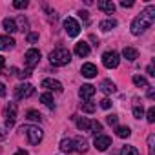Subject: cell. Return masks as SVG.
Here are the masks:
<instances>
[{"label":"cell","instance_id":"6da1fadb","mask_svg":"<svg viewBox=\"0 0 155 155\" xmlns=\"http://www.w3.org/2000/svg\"><path fill=\"white\" fill-rule=\"evenodd\" d=\"M153 22H155V6H148L139 17L133 18V22H131V33L133 35H142Z\"/></svg>","mask_w":155,"mask_h":155},{"label":"cell","instance_id":"ffe728a7","mask_svg":"<svg viewBox=\"0 0 155 155\" xmlns=\"http://www.w3.org/2000/svg\"><path fill=\"white\" fill-rule=\"evenodd\" d=\"M99 28H101L102 31H110V29L117 28V20H113V18H106V20H102V22L99 24Z\"/></svg>","mask_w":155,"mask_h":155},{"label":"cell","instance_id":"ba28073f","mask_svg":"<svg viewBox=\"0 0 155 155\" xmlns=\"http://www.w3.org/2000/svg\"><path fill=\"white\" fill-rule=\"evenodd\" d=\"M64 29H66V33H68L69 37H77V35L81 33L79 22H77L75 18H71V17H68V18L64 20Z\"/></svg>","mask_w":155,"mask_h":155},{"label":"cell","instance_id":"8992f818","mask_svg":"<svg viewBox=\"0 0 155 155\" xmlns=\"http://www.w3.org/2000/svg\"><path fill=\"white\" fill-rule=\"evenodd\" d=\"M119 62H120V58H119V53H117V51H106V53L102 55V64H104L108 69L117 68Z\"/></svg>","mask_w":155,"mask_h":155},{"label":"cell","instance_id":"ab89813d","mask_svg":"<svg viewBox=\"0 0 155 155\" xmlns=\"http://www.w3.org/2000/svg\"><path fill=\"white\" fill-rule=\"evenodd\" d=\"M133 4H135V2H131V0H128V2H126V0H122V2H120V6H122V8H131Z\"/></svg>","mask_w":155,"mask_h":155},{"label":"cell","instance_id":"4dcf8cb0","mask_svg":"<svg viewBox=\"0 0 155 155\" xmlns=\"http://www.w3.org/2000/svg\"><path fill=\"white\" fill-rule=\"evenodd\" d=\"M13 8H17V9L28 8V0H15V2H13Z\"/></svg>","mask_w":155,"mask_h":155},{"label":"cell","instance_id":"74e56055","mask_svg":"<svg viewBox=\"0 0 155 155\" xmlns=\"http://www.w3.org/2000/svg\"><path fill=\"white\" fill-rule=\"evenodd\" d=\"M106 120H108V124L115 126V124H117V115H108V117H106Z\"/></svg>","mask_w":155,"mask_h":155},{"label":"cell","instance_id":"9c48e42d","mask_svg":"<svg viewBox=\"0 0 155 155\" xmlns=\"http://www.w3.org/2000/svg\"><path fill=\"white\" fill-rule=\"evenodd\" d=\"M93 144H95V148H97L99 151H104V150H108V148L111 146V139H110L108 135H104V133H99V135L95 137Z\"/></svg>","mask_w":155,"mask_h":155},{"label":"cell","instance_id":"f35d334b","mask_svg":"<svg viewBox=\"0 0 155 155\" xmlns=\"http://www.w3.org/2000/svg\"><path fill=\"white\" fill-rule=\"evenodd\" d=\"M91 130H93V131H101V130H102L101 122H97V120H95V122H91Z\"/></svg>","mask_w":155,"mask_h":155},{"label":"cell","instance_id":"cb8c5ba5","mask_svg":"<svg viewBox=\"0 0 155 155\" xmlns=\"http://www.w3.org/2000/svg\"><path fill=\"white\" fill-rule=\"evenodd\" d=\"M15 24H17V31H28V28H29V24H28V20L20 15V17H17V20H15Z\"/></svg>","mask_w":155,"mask_h":155},{"label":"cell","instance_id":"f6af8a7d","mask_svg":"<svg viewBox=\"0 0 155 155\" xmlns=\"http://www.w3.org/2000/svg\"><path fill=\"white\" fill-rule=\"evenodd\" d=\"M148 97H150V99H153V97H155V91H153V90H151V88H150V90H148Z\"/></svg>","mask_w":155,"mask_h":155},{"label":"cell","instance_id":"d6986e66","mask_svg":"<svg viewBox=\"0 0 155 155\" xmlns=\"http://www.w3.org/2000/svg\"><path fill=\"white\" fill-rule=\"evenodd\" d=\"M101 88H102V91H104V93H115V91H117L115 82H111L110 79H104V81H102V84H101Z\"/></svg>","mask_w":155,"mask_h":155},{"label":"cell","instance_id":"d4e9b609","mask_svg":"<svg viewBox=\"0 0 155 155\" xmlns=\"http://www.w3.org/2000/svg\"><path fill=\"white\" fill-rule=\"evenodd\" d=\"M60 150H62L64 153L73 151V140H71V139H62V140H60Z\"/></svg>","mask_w":155,"mask_h":155},{"label":"cell","instance_id":"2e32d148","mask_svg":"<svg viewBox=\"0 0 155 155\" xmlns=\"http://www.w3.org/2000/svg\"><path fill=\"white\" fill-rule=\"evenodd\" d=\"M73 119H75V124L81 131H90L91 130V120H88L84 117H73Z\"/></svg>","mask_w":155,"mask_h":155},{"label":"cell","instance_id":"ee69618b","mask_svg":"<svg viewBox=\"0 0 155 155\" xmlns=\"http://www.w3.org/2000/svg\"><path fill=\"white\" fill-rule=\"evenodd\" d=\"M13 155H29V153H28V151H24V150H18V151H15Z\"/></svg>","mask_w":155,"mask_h":155},{"label":"cell","instance_id":"9a60e30c","mask_svg":"<svg viewBox=\"0 0 155 155\" xmlns=\"http://www.w3.org/2000/svg\"><path fill=\"white\" fill-rule=\"evenodd\" d=\"M13 48H15V40L9 35H0V49L8 51V49H13Z\"/></svg>","mask_w":155,"mask_h":155},{"label":"cell","instance_id":"7a4b0ae2","mask_svg":"<svg viewBox=\"0 0 155 155\" xmlns=\"http://www.w3.org/2000/svg\"><path fill=\"white\" fill-rule=\"evenodd\" d=\"M69 60H71V53H69V49H66V48H57V49H53L51 53H49V62L53 64V66H66V64H69Z\"/></svg>","mask_w":155,"mask_h":155},{"label":"cell","instance_id":"5b68a950","mask_svg":"<svg viewBox=\"0 0 155 155\" xmlns=\"http://www.w3.org/2000/svg\"><path fill=\"white\" fill-rule=\"evenodd\" d=\"M4 120H6V128H13L15 120H17V104L9 102L4 108Z\"/></svg>","mask_w":155,"mask_h":155},{"label":"cell","instance_id":"ac0fdd59","mask_svg":"<svg viewBox=\"0 0 155 155\" xmlns=\"http://www.w3.org/2000/svg\"><path fill=\"white\" fill-rule=\"evenodd\" d=\"M122 57H124L126 60L133 62V60L139 58V51H137L135 48H124V49H122Z\"/></svg>","mask_w":155,"mask_h":155},{"label":"cell","instance_id":"836d02e7","mask_svg":"<svg viewBox=\"0 0 155 155\" xmlns=\"http://www.w3.org/2000/svg\"><path fill=\"white\" fill-rule=\"evenodd\" d=\"M133 115H135V119H140L142 115H144V110H142V106L139 108V106H135L133 108Z\"/></svg>","mask_w":155,"mask_h":155},{"label":"cell","instance_id":"8d00e7d4","mask_svg":"<svg viewBox=\"0 0 155 155\" xmlns=\"http://www.w3.org/2000/svg\"><path fill=\"white\" fill-rule=\"evenodd\" d=\"M79 15H81V18L84 20V24L90 22V13H88V11H79Z\"/></svg>","mask_w":155,"mask_h":155},{"label":"cell","instance_id":"603a6c76","mask_svg":"<svg viewBox=\"0 0 155 155\" xmlns=\"http://www.w3.org/2000/svg\"><path fill=\"white\" fill-rule=\"evenodd\" d=\"M115 133H117V137H120V139H128V137L131 135V130H130L128 126H117V128H115Z\"/></svg>","mask_w":155,"mask_h":155},{"label":"cell","instance_id":"b9f144b4","mask_svg":"<svg viewBox=\"0 0 155 155\" xmlns=\"http://www.w3.org/2000/svg\"><path fill=\"white\" fill-rule=\"evenodd\" d=\"M148 75H150V77H155V69H153V64H150V66H148Z\"/></svg>","mask_w":155,"mask_h":155},{"label":"cell","instance_id":"52a82bcc","mask_svg":"<svg viewBox=\"0 0 155 155\" xmlns=\"http://www.w3.org/2000/svg\"><path fill=\"white\" fill-rule=\"evenodd\" d=\"M26 66H28V69L31 71L37 64H38V60H40V51L38 49H35V48H31V49H28L26 51Z\"/></svg>","mask_w":155,"mask_h":155},{"label":"cell","instance_id":"484cf974","mask_svg":"<svg viewBox=\"0 0 155 155\" xmlns=\"http://www.w3.org/2000/svg\"><path fill=\"white\" fill-rule=\"evenodd\" d=\"M133 84H135L137 88H150L148 81L144 79V77H140V75H135V77H133Z\"/></svg>","mask_w":155,"mask_h":155},{"label":"cell","instance_id":"4fadbf2b","mask_svg":"<svg viewBox=\"0 0 155 155\" xmlns=\"http://www.w3.org/2000/svg\"><path fill=\"white\" fill-rule=\"evenodd\" d=\"M79 95H81L82 101H90V99L95 95V86H91V84H84V86H81Z\"/></svg>","mask_w":155,"mask_h":155},{"label":"cell","instance_id":"277c9868","mask_svg":"<svg viewBox=\"0 0 155 155\" xmlns=\"http://www.w3.org/2000/svg\"><path fill=\"white\" fill-rule=\"evenodd\" d=\"M33 93H35V86H33V84H28V82H24V84H18V86L15 88V99H17V101L29 99Z\"/></svg>","mask_w":155,"mask_h":155},{"label":"cell","instance_id":"7dc6e473","mask_svg":"<svg viewBox=\"0 0 155 155\" xmlns=\"http://www.w3.org/2000/svg\"><path fill=\"white\" fill-rule=\"evenodd\" d=\"M2 139H6V131H4V130H0V140H2Z\"/></svg>","mask_w":155,"mask_h":155},{"label":"cell","instance_id":"bcb514c9","mask_svg":"<svg viewBox=\"0 0 155 155\" xmlns=\"http://www.w3.org/2000/svg\"><path fill=\"white\" fill-rule=\"evenodd\" d=\"M6 66V60H4V57H0V69H2Z\"/></svg>","mask_w":155,"mask_h":155},{"label":"cell","instance_id":"30bf717a","mask_svg":"<svg viewBox=\"0 0 155 155\" xmlns=\"http://www.w3.org/2000/svg\"><path fill=\"white\" fill-rule=\"evenodd\" d=\"M40 86H42V88H46L48 91H57V93H60V91H62V84H60L58 81H55V79H44Z\"/></svg>","mask_w":155,"mask_h":155},{"label":"cell","instance_id":"f1b7e54d","mask_svg":"<svg viewBox=\"0 0 155 155\" xmlns=\"http://www.w3.org/2000/svg\"><path fill=\"white\" fill-rule=\"evenodd\" d=\"M26 117H28L29 120H38V122H40V119H42V115H40V113H38L37 110H28Z\"/></svg>","mask_w":155,"mask_h":155},{"label":"cell","instance_id":"d590c367","mask_svg":"<svg viewBox=\"0 0 155 155\" xmlns=\"http://www.w3.org/2000/svg\"><path fill=\"white\" fill-rule=\"evenodd\" d=\"M101 108H102V110H110V108H111V101H110V99H102V101H101Z\"/></svg>","mask_w":155,"mask_h":155},{"label":"cell","instance_id":"60d3db41","mask_svg":"<svg viewBox=\"0 0 155 155\" xmlns=\"http://www.w3.org/2000/svg\"><path fill=\"white\" fill-rule=\"evenodd\" d=\"M31 75V71L29 69H26V71H22V73H18V77H20V79H28V77Z\"/></svg>","mask_w":155,"mask_h":155},{"label":"cell","instance_id":"7402d4cb","mask_svg":"<svg viewBox=\"0 0 155 155\" xmlns=\"http://www.w3.org/2000/svg\"><path fill=\"white\" fill-rule=\"evenodd\" d=\"M2 26H4V29H6L8 33H15V31H17V24H15L13 18H4V20H2Z\"/></svg>","mask_w":155,"mask_h":155},{"label":"cell","instance_id":"7c38bea8","mask_svg":"<svg viewBox=\"0 0 155 155\" xmlns=\"http://www.w3.org/2000/svg\"><path fill=\"white\" fill-rule=\"evenodd\" d=\"M90 51H91V49H90V44L84 42V40H81V42L75 44V55H77V57H88Z\"/></svg>","mask_w":155,"mask_h":155},{"label":"cell","instance_id":"d6a6232c","mask_svg":"<svg viewBox=\"0 0 155 155\" xmlns=\"http://www.w3.org/2000/svg\"><path fill=\"white\" fill-rule=\"evenodd\" d=\"M146 119H148V122H155V108H150V110H148Z\"/></svg>","mask_w":155,"mask_h":155},{"label":"cell","instance_id":"4316f807","mask_svg":"<svg viewBox=\"0 0 155 155\" xmlns=\"http://www.w3.org/2000/svg\"><path fill=\"white\" fill-rule=\"evenodd\" d=\"M79 108H81L84 113H93V111H95V104H93V102H90V101L81 102V104H79Z\"/></svg>","mask_w":155,"mask_h":155},{"label":"cell","instance_id":"7bdbcfd3","mask_svg":"<svg viewBox=\"0 0 155 155\" xmlns=\"http://www.w3.org/2000/svg\"><path fill=\"white\" fill-rule=\"evenodd\" d=\"M0 97H6V86L0 82Z\"/></svg>","mask_w":155,"mask_h":155},{"label":"cell","instance_id":"5bb4252c","mask_svg":"<svg viewBox=\"0 0 155 155\" xmlns=\"http://www.w3.org/2000/svg\"><path fill=\"white\" fill-rule=\"evenodd\" d=\"M81 73H82L84 77H88V79H93V77H95L99 71H97V66H95V64H91V62H86V64L81 68Z\"/></svg>","mask_w":155,"mask_h":155},{"label":"cell","instance_id":"e575fe53","mask_svg":"<svg viewBox=\"0 0 155 155\" xmlns=\"http://www.w3.org/2000/svg\"><path fill=\"white\" fill-rule=\"evenodd\" d=\"M38 40V33H28V42L29 44H35Z\"/></svg>","mask_w":155,"mask_h":155},{"label":"cell","instance_id":"e0dca14e","mask_svg":"<svg viewBox=\"0 0 155 155\" xmlns=\"http://www.w3.org/2000/svg\"><path fill=\"white\" fill-rule=\"evenodd\" d=\"M97 8H99L101 11L108 13V15H111V13L115 11V4H113V2H110V0H101V2L97 4Z\"/></svg>","mask_w":155,"mask_h":155},{"label":"cell","instance_id":"3957f363","mask_svg":"<svg viewBox=\"0 0 155 155\" xmlns=\"http://www.w3.org/2000/svg\"><path fill=\"white\" fill-rule=\"evenodd\" d=\"M20 131H24V133L28 135V140H29V144H33V146L40 144L42 139H44V131H42L38 126H35V124H24V126L20 128Z\"/></svg>","mask_w":155,"mask_h":155},{"label":"cell","instance_id":"83f0119b","mask_svg":"<svg viewBox=\"0 0 155 155\" xmlns=\"http://www.w3.org/2000/svg\"><path fill=\"white\" fill-rule=\"evenodd\" d=\"M120 155H139V150L135 146H124L120 150Z\"/></svg>","mask_w":155,"mask_h":155},{"label":"cell","instance_id":"8fae6325","mask_svg":"<svg viewBox=\"0 0 155 155\" xmlns=\"http://www.w3.org/2000/svg\"><path fill=\"white\" fill-rule=\"evenodd\" d=\"M73 140V151H79V153H86L88 151V140L84 137H75Z\"/></svg>","mask_w":155,"mask_h":155},{"label":"cell","instance_id":"44dd1931","mask_svg":"<svg viewBox=\"0 0 155 155\" xmlns=\"http://www.w3.org/2000/svg\"><path fill=\"white\" fill-rule=\"evenodd\" d=\"M40 102H44V104H46L48 108H51V110L55 108V101H53V95H51L49 91H46V93L40 95Z\"/></svg>","mask_w":155,"mask_h":155},{"label":"cell","instance_id":"1f68e13d","mask_svg":"<svg viewBox=\"0 0 155 155\" xmlns=\"http://www.w3.org/2000/svg\"><path fill=\"white\" fill-rule=\"evenodd\" d=\"M44 11L48 13V18H49V20H57V11H55V9H49L48 6H44Z\"/></svg>","mask_w":155,"mask_h":155},{"label":"cell","instance_id":"f546056e","mask_svg":"<svg viewBox=\"0 0 155 155\" xmlns=\"http://www.w3.org/2000/svg\"><path fill=\"white\" fill-rule=\"evenodd\" d=\"M153 140H155V135L150 133V135H148V153H150V155H155V153H153Z\"/></svg>","mask_w":155,"mask_h":155}]
</instances>
